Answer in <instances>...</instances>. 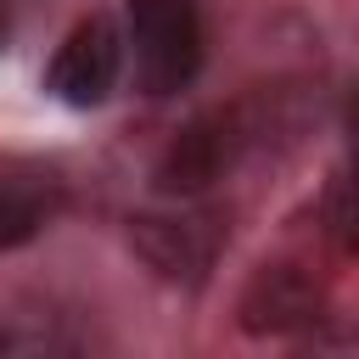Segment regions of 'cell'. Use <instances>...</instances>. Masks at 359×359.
I'll return each instance as SVG.
<instances>
[{
	"instance_id": "6da1fadb",
	"label": "cell",
	"mask_w": 359,
	"mask_h": 359,
	"mask_svg": "<svg viewBox=\"0 0 359 359\" xmlns=\"http://www.w3.org/2000/svg\"><path fill=\"white\" fill-rule=\"evenodd\" d=\"M129 56L146 95H174L202 67V11L196 0H129Z\"/></svg>"
},
{
	"instance_id": "7a4b0ae2",
	"label": "cell",
	"mask_w": 359,
	"mask_h": 359,
	"mask_svg": "<svg viewBox=\"0 0 359 359\" xmlns=\"http://www.w3.org/2000/svg\"><path fill=\"white\" fill-rule=\"evenodd\" d=\"M247 140H252V123L241 107L236 112H202L168 140V151L151 168V185L163 196H202L213 180H224V168L241 157Z\"/></svg>"
},
{
	"instance_id": "3957f363",
	"label": "cell",
	"mask_w": 359,
	"mask_h": 359,
	"mask_svg": "<svg viewBox=\"0 0 359 359\" xmlns=\"http://www.w3.org/2000/svg\"><path fill=\"white\" fill-rule=\"evenodd\" d=\"M118 67H123V34L112 28V17H84L73 22V34L56 45L50 67H45V90L62 101V107H101L118 84Z\"/></svg>"
},
{
	"instance_id": "277c9868",
	"label": "cell",
	"mask_w": 359,
	"mask_h": 359,
	"mask_svg": "<svg viewBox=\"0 0 359 359\" xmlns=\"http://www.w3.org/2000/svg\"><path fill=\"white\" fill-rule=\"evenodd\" d=\"M129 247L174 286H202L219 252V219L208 213H140L129 219Z\"/></svg>"
},
{
	"instance_id": "5b68a950",
	"label": "cell",
	"mask_w": 359,
	"mask_h": 359,
	"mask_svg": "<svg viewBox=\"0 0 359 359\" xmlns=\"http://www.w3.org/2000/svg\"><path fill=\"white\" fill-rule=\"evenodd\" d=\"M325 320V292L297 264H264L241 292V331L247 337H303Z\"/></svg>"
},
{
	"instance_id": "8992f818",
	"label": "cell",
	"mask_w": 359,
	"mask_h": 359,
	"mask_svg": "<svg viewBox=\"0 0 359 359\" xmlns=\"http://www.w3.org/2000/svg\"><path fill=\"white\" fill-rule=\"evenodd\" d=\"M62 208V180L50 168H6L0 174V252L34 241Z\"/></svg>"
},
{
	"instance_id": "52a82bcc",
	"label": "cell",
	"mask_w": 359,
	"mask_h": 359,
	"mask_svg": "<svg viewBox=\"0 0 359 359\" xmlns=\"http://www.w3.org/2000/svg\"><path fill=\"white\" fill-rule=\"evenodd\" d=\"M325 236L337 252H359V135H348V157L325 191Z\"/></svg>"
},
{
	"instance_id": "ba28073f",
	"label": "cell",
	"mask_w": 359,
	"mask_h": 359,
	"mask_svg": "<svg viewBox=\"0 0 359 359\" xmlns=\"http://www.w3.org/2000/svg\"><path fill=\"white\" fill-rule=\"evenodd\" d=\"M67 348H73V337L62 331V320H56V314L0 325V359H17V353H67Z\"/></svg>"
},
{
	"instance_id": "9c48e42d",
	"label": "cell",
	"mask_w": 359,
	"mask_h": 359,
	"mask_svg": "<svg viewBox=\"0 0 359 359\" xmlns=\"http://www.w3.org/2000/svg\"><path fill=\"white\" fill-rule=\"evenodd\" d=\"M348 135H359V90H353V101H348Z\"/></svg>"
},
{
	"instance_id": "30bf717a",
	"label": "cell",
	"mask_w": 359,
	"mask_h": 359,
	"mask_svg": "<svg viewBox=\"0 0 359 359\" xmlns=\"http://www.w3.org/2000/svg\"><path fill=\"white\" fill-rule=\"evenodd\" d=\"M0 39H6V0H0Z\"/></svg>"
}]
</instances>
